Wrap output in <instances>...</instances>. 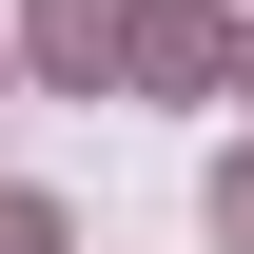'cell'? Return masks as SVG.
<instances>
[{"mask_svg": "<svg viewBox=\"0 0 254 254\" xmlns=\"http://www.w3.org/2000/svg\"><path fill=\"white\" fill-rule=\"evenodd\" d=\"M20 39H39V78H98V59H118V0H39Z\"/></svg>", "mask_w": 254, "mask_h": 254, "instance_id": "7a4b0ae2", "label": "cell"}, {"mask_svg": "<svg viewBox=\"0 0 254 254\" xmlns=\"http://www.w3.org/2000/svg\"><path fill=\"white\" fill-rule=\"evenodd\" d=\"M0 254H59V215H39V195H0Z\"/></svg>", "mask_w": 254, "mask_h": 254, "instance_id": "3957f363", "label": "cell"}, {"mask_svg": "<svg viewBox=\"0 0 254 254\" xmlns=\"http://www.w3.org/2000/svg\"><path fill=\"white\" fill-rule=\"evenodd\" d=\"M118 59L157 78V98H195V78H235V20H215V0H137V20H118Z\"/></svg>", "mask_w": 254, "mask_h": 254, "instance_id": "6da1fadb", "label": "cell"}, {"mask_svg": "<svg viewBox=\"0 0 254 254\" xmlns=\"http://www.w3.org/2000/svg\"><path fill=\"white\" fill-rule=\"evenodd\" d=\"M215 235H235V254H254V157H235V176H215Z\"/></svg>", "mask_w": 254, "mask_h": 254, "instance_id": "277c9868", "label": "cell"}]
</instances>
